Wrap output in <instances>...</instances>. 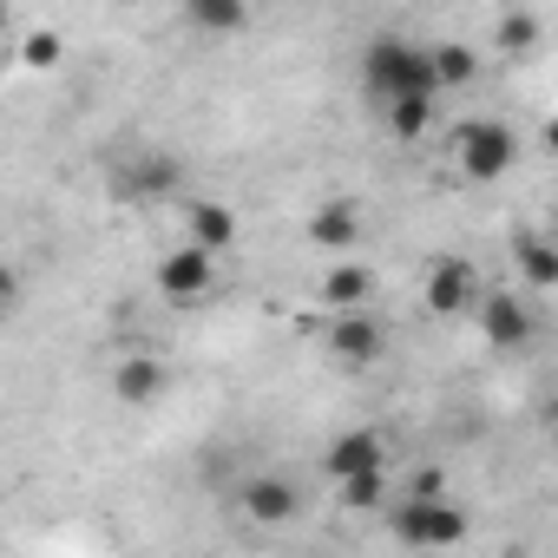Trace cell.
<instances>
[{"instance_id": "1", "label": "cell", "mask_w": 558, "mask_h": 558, "mask_svg": "<svg viewBox=\"0 0 558 558\" xmlns=\"http://www.w3.org/2000/svg\"><path fill=\"white\" fill-rule=\"evenodd\" d=\"M362 86L375 106H395V99H434V73H427V47L401 40V34H381L362 47Z\"/></svg>"}, {"instance_id": "2", "label": "cell", "mask_w": 558, "mask_h": 558, "mask_svg": "<svg viewBox=\"0 0 558 558\" xmlns=\"http://www.w3.org/2000/svg\"><path fill=\"white\" fill-rule=\"evenodd\" d=\"M519 132L506 125V119H460L453 132H447V158H453V171L466 178V184H499L512 165H519Z\"/></svg>"}, {"instance_id": "3", "label": "cell", "mask_w": 558, "mask_h": 558, "mask_svg": "<svg viewBox=\"0 0 558 558\" xmlns=\"http://www.w3.org/2000/svg\"><path fill=\"white\" fill-rule=\"evenodd\" d=\"M388 525L408 551H453L466 538V506L460 499H395Z\"/></svg>"}, {"instance_id": "4", "label": "cell", "mask_w": 558, "mask_h": 558, "mask_svg": "<svg viewBox=\"0 0 558 558\" xmlns=\"http://www.w3.org/2000/svg\"><path fill=\"white\" fill-rule=\"evenodd\" d=\"M236 519H243L250 532H283V525L303 519V486H296L290 473H276V466L243 473V486H236Z\"/></svg>"}, {"instance_id": "5", "label": "cell", "mask_w": 558, "mask_h": 558, "mask_svg": "<svg viewBox=\"0 0 558 558\" xmlns=\"http://www.w3.org/2000/svg\"><path fill=\"white\" fill-rule=\"evenodd\" d=\"M480 296H486V283H480V263H473V256H434L427 276H421V310L440 316V323L473 316Z\"/></svg>"}, {"instance_id": "6", "label": "cell", "mask_w": 558, "mask_h": 558, "mask_svg": "<svg viewBox=\"0 0 558 558\" xmlns=\"http://www.w3.org/2000/svg\"><path fill=\"white\" fill-rule=\"evenodd\" d=\"M323 355L349 375H368L381 355H388V323L375 310H355V316H323Z\"/></svg>"}, {"instance_id": "7", "label": "cell", "mask_w": 558, "mask_h": 558, "mask_svg": "<svg viewBox=\"0 0 558 558\" xmlns=\"http://www.w3.org/2000/svg\"><path fill=\"white\" fill-rule=\"evenodd\" d=\"M178 223H184V243L191 250H204V256H230L236 243H243V217H236V204H223V197H178Z\"/></svg>"}, {"instance_id": "8", "label": "cell", "mask_w": 558, "mask_h": 558, "mask_svg": "<svg viewBox=\"0 0 558 558\" xmlns=\"http://www.w3.org/2000/svg\"><path fill=\"white\" fill-rule=\"evenodd\" d=\"M217 256H204V250H191V243H171L158 263H151V283H158V296L165 303H204L210 290H217Z\"/></svg>"}, {"instance_id": "9", "label": "cell", "mask_w": 558, "mask_h": 558, "mask_svg": "<svg viewBox=\"0 0 558 558\" xmlns=\"http://www.w3.org/2000/svg\"><path fill=\"white\" fill-rule=\"evenodd\" d=\"M473 323H480V336H486L493 349L519 355V349L538 336V303H532V296H512V290H486L480 310H473Z\"/></svg>"}, {"instance_id": "10", "label": "cell", "mask_w": 558, "mask_h": 558, "mask_svg": "<svg viewBox=\"0 0 558 558\" xmlns=\"http://www.w3.org/2000/svg\"><path fill=\"white\" fill-rule=\"evenodd\" d=\"M303 236H310V250H323V256L336 263V256H355V250H362L368 217H362L355 197H323V204L303 217Z\"/></svg>"}, {"instance_id": "11", "label": "cell", "mask_w": 558, "mask_h": 558, "mask_svg": "<svg viewBox=\"0 0 558 558\" xmlns=\"http://www.w3.org/2000/svg\"><path fill=\"white\" fill-rule=\"evenodd\" d=\"M323 473H329L336 486H349V480H388V473H395V466H388V440H381L375 427H349V434L329 440Z\"/></svg>"}, {"instance_id": "12", "label": "cell", "mask_w": 558, "mask_h": 558, "mask_svg": "<svg viewBox=\"0 0 558 558\" xmlns=\"http://www.w3.org/2000/svg\"><path fill=\"white\" fill-rule=\"evenodd\" d=\"M316 303H323V316L375 310V269H368L362 256H336V263H323V276H316Z\"/></svg>"}, {"instance_id": "13", "label": "cell", "mask_w": 558, "mask_h": 558, "mask_svg": "<svg viewBox=\"0 0 558 558\" xmlns=\"http://www.w3.org/2000/svg\"><path fill=\"white\" fill-rule=\"evenodd\" d=\"M112 191H119V197H138V204L178 197V191H184V165H178L171 151H132V158L112 171Z\"/></svg>"}, {"instance_id": "14", "label": "cell", "mask_w": 558, "mask_h": 558, "mask_svg": "<svg viewBox=\"0 0 558 558\" xmlns=\"http://www.w3.org/2000/svg\"><path fill=\"white\" fill-rule=\"evenodd\" d=\"M427 73H434V99L466 93V86L480 80V47H466V40H434V47H427Z\"/></svg>"}, {"instance_id": "15", "label": "cell", "mask_w": 558, "mask_h": 558, "mask_svg": "<svg viewBox=\"0 0 558 558\" xmlns=\"http://www.w3.org/2000/svg\"><path fill=\"white\" fill-rule=\"evenodd\" d=\"M165 381H171V368H165L158 355H125V362L112 368V395H119V408H151V401L165 395Z\"/></svg>"}, {"instance_id": "16", "label": "cell", "mask_w": 558, "mask_h": 558, "mask_svg": "<svg viewBox=\"0 0 558 558\" xmlns=\"http://www.w3.org/2000/svg\"><path fill=\"white\" fill-rule=\"evenodd\" d=\"M512 263H519V276H525L532 296H545V290L558 283V243H551L545 230H525V236L512 243Z\"/></svg>"}, {"instance_id": "17", "label": "cell", "mask_w": 558, "mask_h": 558, "mask_svg": "<svg viewBox=\"0 0 558 558\" xmlns=\"http://www.w3.org/2000/svg\"><path fill=\"white\" fill-rule=\"evenodd\" d=\"M184 27H191V34H210V40L250 34V8H243V0H191V8H184Z\"/></svg>"}, {"instance_id": "18", "label": "cell", "mask_w": 558, "mask_h": 558, "mask_svg": "<svg viewBox=\"0 0 558 558\" xmlns=\"http://www.w3.org/2000/svg\"><path fill=\"white\" fill-rule=\"evenodd\" d=\"M381 119H388V132H395L401 145H414V138H427V132H434L440 99H395V106H381Z\"/></svg>"}, {"instance_id": "19", "label": "cell", "mask_w": 558, "mask_h": 558, "mask_svg": "<svg viewBox=\"0 0 558 558\" xmlns=\"http://www.w3.org/2000/svg\"><path fill=\"white\" fill-rule=\"evenodd\" d=\"M538 34H545V21H538L532 8H506V14L493 21V47H499V53H532Z\"/></svg>"}, {"instance_id": "20", "label": "cell", "mask_w": 558, "mask_h": 558, "mask_svg": "<svg viewBox=\"0 0 558 558\" xmlns=\"http://www.w3.org/2000/svg\"><path fill=\"white\" fill-rule=\"evenodd\" d=\"M14 47H21V53H14V60H21V66H27V73H53V66H60V60H66V40H60V34H53V27H27V34H21V40H14Z\"/></svg>"}, {"instance_id": "21", "label": "cell", "mask_w": 558, "mask_h": 558, "mask_svg": "<svg viewBox=\"0 0 558 558\" xmlns=\"http://www.w3.org/2000/svg\"><path fill=\"white\" fill-rule=\"evenodd\" d=\"M401 499H453V493H447V466L421 460V466L408 473V493H401Z\"/></svg>"}, {"instance_id": "22", "label": "cell", "mask_w": 558, "mask_h": 558, "mask_svg": "<svg viewBox=\"0 0 558 558\" xmlns=\"http://www.w3.org/2000/svg\"><path fill=\"white\" fill-rule=\"evenodd\" d=\"M388 480H395V473H388ZM388 480H349V486H336V493H342L349 512H375V506L388 499Z\"/></svg>"}, {"instance_id": "23", "label": "cell", "mask_w": 558, "mask_h": 558, "mask_svg": "<svg viewBox=\"0 0 558 558\" xmlns=\"http://www.w3.org/2000/svg\"><path fill=\"white\" fill-rule=\"evenodd\" d=\"M21 296H27V276L0 256V323H14V310H21Z\"/></svg>"}, {"instance_id": "24", "label": "cell", "mask_w": 558, "mask_h": 558, "mask_svg": "<svg viewBox=\"0 0 558 558\" xmlns=\"http://www.w3.org/2000/svg\"><path fill=\"white\" fill-rule=\"evenodd\" d=\"M8 34H14V14H8V8H0V47H8Z\"/></svg>"}, {"instance_id": "25", "label": "cell", "mask_w": 558, "mask_h": 558, "mask_svg": "<svg viewBox=\"0 0 558 558\" xmlns=\"http://www.w3.org/2000/svg\"><path fill=\"white\" fill-rule=\"evenodd\" d=\"M499 558H532V551H519V545H506V551H499Z\"/></svg>"}, {"instance_id": "26", "label": "cell", "mask_w": 558, "mask_h": 558, "mask_svg": "<svg viewBox=\"0 0 558 558\" xmlns=\"http://www.w3.org/2000/svg\"><path fill=\"white\" fill-rule=\"evenodd\" d=\"M0 66H8V53H0Z\"/></svg>"}]
</instances>
